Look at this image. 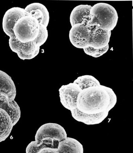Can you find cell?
<instances>
[{
  "label": "cell",
  "mask_w": 133,
  "mask_h": 153,
  "mask_svg": "<svg viewBox=\"0 0 133 153\" xmlns=\"http://www.w3.org/2000/svg\"><path fill=\"white\" fill-rule=\"evenodd\" d=\"M109 99L103 85H100L82 90L77 99V108L88 114H97L107 111Z\"/></svg>",
  "instance_id": "obj_1"
},
{
  "label": "cell",
  "mask_w": 133,
  "mask_h": 153,
  "mask_svg": "<svg viewBox=\"0 0 133 153\" xmlns=\"http://www.w3.org/2000/svg\"><path fill=\"white\" fill-rule=\"evenodd\" d=\"M117 10L109 4L100 2L94 5L90 10L87 30L90 34L97 31H111L118 23Z\"/></svg>",
  "instance_id": "obj_2"
},
{
  "label": "cell",
  "mask_w": 133,
  "mask_h": 153,
  "mask_svg": "<svg viewBox=\"0 0 133 153\" xmlns=\"http://www.w3.org/2000/svg\"><path fill=\"white\" fill-rule=\"evenodd\" d=\"M25 14L24 9L13 7L7 10L2 19V28L4 32L10 37L9 44L10 49L23 60L27 59L32 54L33 45L31 43L22 44L17 40L14 34L13 28L16 22Z\"/></svg>",
  "instance_id": "obj_3"
},
{
  "label": "cell",
  "mask_w": 133,
  "mask_h": 153,
  "mask_svg": "<svg viewBox=\"0 0 133 153\" xmlns=\"http://www.w3.org/2000/svg\"><path fill=\"white\" fill-rule=\"evenodd\" d=\"M16 39L22 44L35 42L40 31V24L36 18L28 13L16 22L13 28Z\"/></svg>",
  "instance_id": "obj_4"
},
{
  "label": "cell",
  "mask_w": 133,
  "mask_h": 153,
  "mask_svg": "<svg viewBox=\"0 0 133 153\" xmlns=\"http://www.w3.org/2000/svg\"><path fill=\"white\" fill-rule=\"evenodd\" d=\"M67 137L66 131L61 125L55 123H47L38 129L35 141L46 147L57 149L59 142Z\"/></svg>",
  "instance_id": "obj_5"
},
{
  "label": "cell",
  "mask_w": 133,
  "mask_h": 153,
  "mask_svg": "<svg viewBox=\"0 0 133 153\" xmlns=\"http://www.w3.org/2000/svg\"><path fill=\"white\" fill-rule=\"evenodd\" d=\"M87 22L74 25L70 30L69 39L76 48L84 49L90 46L91 35L87 30Z\"/></svg>",
  "instance_id": "obj_6"
},
{
  "label": "cell",
  "mask_w": 133,
  "mask_h": 153,
  "mask_svg": "<svg viewBox=\"0 0 133 153\" xmlns=\"http://www.w3.org/2000/svg\"><path fill=\"white\" fill-rule=\"evenodd\" d=\"M82 91L79 86L74 82L62 85L59 90L61 104L70 111L76 109L78 95Z\"/></svg>",
  "instance_id": "obj_7"
},
{
  "label": "cell",
  "mask_w": 133,
  "mask_h": 153,
  "mask_svg": "<svg viewBox=\"0 0 133 153\" xmlns=\"http://www.w3.org/2000/svg\"><path fill=\"white\" fill-rule=\"evenodd\" d=\"M16 89L15 83L11 77L0 70V101L9 99L15 100Z\"/></svg>",
  "instance_id": "obj_8"
},
{
  "label": "cell",
  "mask_w": 133,
  "mask_h": 153,
  "mask_svg": "<svg viewBox=\"0 0 133 153\" xmlns=\"http://www.w3.org/2000/svg\"><path fill=\"white\" fill-rule=\"evenodd\" d=\"M72 117L78 122L88 125L101 123L108 117L109 112L106 111L97 114H88L80 111L77 108L71 111Z\"/></svg>",
  "instance_id": "obj_9"
},
{
  "label": "cell",
  "mask_w": 133,
  "mask_h": 153,
  "mask_svg": "<svg viewBox=\"0 0 133 153\" xmlns=\"http://www.w3.org/2000/svg\"><path fill=\"white\" fill-rule=\"evenodd\" d=\"M26 13L34 17L40 24L48 27L50 19L49 11L44 5L41 3H33L26 6L24 9Z\"/></svg>",
  "instance_id": "obj_10"
},
{
  "label": "cell",
  "mask_w": 133,
  "mask_h": 153,
  "mask_svg": "<svg viewBox=\"0 0 133 153\" xmlns=\"http://www.w3.org/2000/svg\"><path fill=\"white\" fill-rule=\"evenodd\" d=\"M92 6L88 4L78 5L73 9L70 14V23L71 27L89 20L90 12Z\"/></svg>",
  "instance_id": "obj_11"
},
{
  "label": "cell",
  "mask_w": 133,
  "mask_h": 153,
  "mask_svg": "<svg viewBox=\"0 0 133 153\" xmlns=\"http://www.w3.org/2000/svg\"><path fill=\"white\" fill-rule=\"evenodd\" d=\"M59 153H83V145L75 138L67 137L59 143L57 148Z\"/></svg>",
  "instance_id": "obj_12"
},
{
  "label": "cell",
  "mask_w": 133,
  "mask_h": 153,
  "mask_svg": "<svg viewBox=\"0 0 133 153\" xmlns=\"http://www.w3.org/2000/svg\"><path fill=\"white\" fill-rule=\"evenodd\" d=\"M14 126L10 115L4 110L0 108V143L9 137Z\"/></svg>",
  "instance_id": "obj_13"
},
{
  "label": "cell",
  "mask_w": 133,
  "mask_h": 153,
  "mask_svg": "<svg viewBox=\"0 0 133 153\" xmlns=\"http://www.w3.org/2000/svg\"><path fill=\"white\" fill-rule=\"evenodd\" d=\"M91 35L90 46L96 49H102L109 44L111 32L97 31L91 33Z\"/></svg>",
  "instance_id": "obj_14"
},
{
  "label": "cell",
  "mask_w": 133,
  "mask_h": 153,
  "mask_svg": "<svg viewBox=\"0 0 133 153\" xmlns=\"http://www.w3.org/2000/svg\"><path fill=\"white\" fill-rule=\"evenodd\" d=\"M0 108H2L8 113L15 126L20 118L21 110L17 103L15 101H11L9 99L0 101Z\"/></svg>",
  "instance_id": "obj_15"
},
{
  "label": "cell",
  "mask_w": 133,
  "mask_h": 153,
  "mask_svg": "<svg viewBox=\"0 0 133 153\" xmlns=\"http://www.w3.org/2000/svg\"><path fill=\"white\" fill-rule=\"evenodd\" d=\"M74 83L77 84L82 90L88 88L101 85L100 82L96 78L90 75H85L78 77Z\"/></svg>",
  "instance_id": "obj_16"
},
{
  "label": "cell",
  "mask_w": 133,
  "mask_h": 153,
  "mask_svg": "<svg viewBox=\"0 0 133 153\" xmlns=\"http://www.w3.org/2000/svg\"><path fill=\"white\" fill-rule=\"evenodd\" d=\"M109 49V44L103 48L102 49H96L91 47L83 49L85 53L87 55L92 56L95 58H97L103 55L108 52Z\"/></svg>",
  "instance_id": "obj_17"
},
{
  "label": "cell",
  "mask_w": 133,
  "mask_h": 153,
  "mask_svg": "<svg viewBox=\"0 0 133 153\" xmlns=\"http://www.w3.org/2000/svg\"><path fill=\"white\" fill-rule=\"evenodd\" d=\"M40 24V31L38 37L35 41L39 46L44 45L48 38V32L47 27L42 24Z\"/></svg>",
  "instance_id": "obj_18"
},
{
  "label": "cell",
  "mask_w": 133,
  "mask_h": 153,
  "mask_svg": "<svg viewBox=\"0 0 133 153\" xmlns=\"http://www.w3.org/2000/svg\"><path fill=\"white\" fill-rule=\"evenodd\" d=\"M104 88L107 92L108 95H109V105H108L107 111L109 112L117 104V95L113 91V90L110 88L104 86Z\"/></svg>",
  "instance_id": "obj_19"
},
{
  "label": "cell",
  "mask_w": 133,
  "mask_h": 153,
  "mask_svg": "<svg viewBox=\"0 0 133 153\" xmlns=\"http://www.w3.org/2000/svg\"><path fill=\"white\" fill-rule=\"evenodd\" d=\"M44 147L46 146L42 143H38L36 141H32L26 148V153H37L39 150Z\"/></svg>",
  "instance_id": "obj_20"
},
{
  "label": "cell",
  "mask_w": 133,
  "mask_h": 153,
  "mask_svg": "<svg viewBox=\"0 0 133 153\" xmlns=\"http://www.w3.org/2000/svg\"><path fill=\"white\" fill-rule=\"evenodd\" d=\"M37 153H59L57 149L51 147H44L39 150Z\"/></svg>",
  "instance_id": "obj_21"
}]
</instances>
